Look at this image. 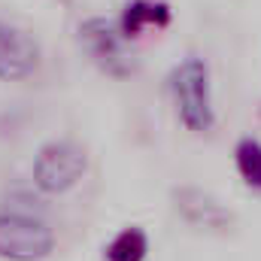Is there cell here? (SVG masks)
Masks as SVG:
<instances>
[{"instance_id": "5b68a950", "label": "cell", "mask_w": 261, "mask_h": 261, "mask_svg": "<svg viewBox=\"0 0 261 261\" xmlns=\"http://www.w3.org/2000/svg\"><path fill=\"white\" fill-rule=\"evenodd\" d=\"M173 210L200 231H216V234H225L237 225V216L219 200L216 195L197 189V186H179L173 189Z\"/></svg>"}, {"instance_id": "ba28073f", "label": "cell", "mask_w": 261, "mask_h": 261, "mask_svg": "<svg viewBox=\"0 0 261 261\" xmlns=\"http://www.w3.org/2000/svg\"><path fill=\"white\" fill-rule=\"evenodd\" d=\"M149 252V237L143 228H122L110 246H107V261H143Z\"/></svg>"}, {"instance_id": "52a82bcc", "label": "cell", "mask_w": 261, "mask_h": 261, "mask_svg": "<svg viewBox=\"0 0 261 261\" xmlns=\"http://www.w3.org/2000/svg\"><path fill=\"white\" fill-rule=\"evenodd\" d=\"M170 21V6L164 0H130L119 18V28L125 37H137L146 24H155V28H164Z\"/></svg>"}, {"instance_id": "9c48e42d", "label": "cell", "mask_w": 261, "mask_h": 261, "mask_svg": "<svg viewBox=\"0 0 261 261\" xmlns=\"http://www.w3.org/2000/svg\"><path fill=\"white\" fill-rule=\"evenodd\" d=\"M234 161L243 182L249 189H261V143L255 137H240V143L234 146Z\"/></svg>"}, {"instance_id": "6da1fadb", "label": "cell", "mask_w": 261, "mask_h": 261, "mask_svg": "<svg viewBox=\"0 0 261 261\" xmlns=\"http://www.w3.org/2000/svg\"><path fill=\"white\" fill-rule=\"evenodd\" d=\"M170 91L176 100L179 122L195 134H210L216 125V110H213V82L206 61L197 55L182 58L170 73Z\"/></svg>"}, {"instance_id": "7a4b0ae2", "label": "cell", "mask_w": 261, "mask_h": 261, "mask_svg": "<svg viewBox=\"0 0 261 261\" xmlns=\"http://www.w3.org/2000/svg\"><path fill=\"white\" fill-rule=\"evenodd\" d=\"M88 170V155L85 149L70 140H49L46 146H40L37 158H34V186L46 195H61L70 192Z\"/></svg>"}, {"instance_id": "277c9868", "label": "cell", "mask_w": 261, "mask_h": 261, "mask_svg": "<svg viewBox=\"0 0 261 261\" xmlns=\"http://www.w3.org/2000/svg\"><path fill=\"white\" fill-rule=\"evenodd\" d=\"M55 249V234L40 216L0 213V258L40 261Z\"/></svg>"}, {"instance_id": "8992f818", "label": "cell", "mask_w": 261, "mask_h": 261, "mask_svg": "<svg viewBox=\"0 0 261 261\" xmlns=\"http://www.w3.org/2000/svg\"><path fill=\"white\" fill-rule=\"evenodd\" d=\"M37 67H40L37 40L18 24H9L0 18V82L28 79Z\"/></svg>"}, {"instance_id": "3957f363", "label": "cell", "mask_w": 261, "mask_h": 261, "mask_svg": "<svg viewBox=\"0 0 261 261\" xmlns=\"http://www.w3.org/2000/svg\"><path fill=\"white\" fill-rule=\"evenodd\" d=\"M79 43L88 52V58L100 67L103 73L125 79L134 73V55L128 49V37L122 28L103 15H91L79 24Z\"/></svg>"}]
</instances>
